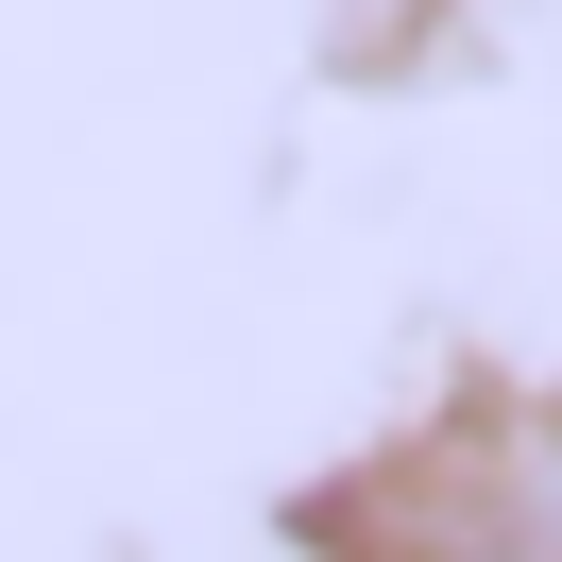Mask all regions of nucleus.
<instances>
[{
  "instance_id": "nucleus-1",
  "label": "nucleus",
  "mask_w": 562,
  "mask_h": 562,
  "mask_svg": "<svg viewBox=\"0 0 562 562\" xmlns=\"http://www.w3.org/2000/svg\"><path fill=\"white\" fill-rule=\"evenodd\" d=\"M341 562H562V409H460L324 494Z\"/></svg>"
}]
</instances>
